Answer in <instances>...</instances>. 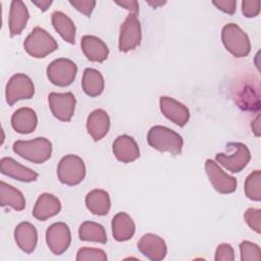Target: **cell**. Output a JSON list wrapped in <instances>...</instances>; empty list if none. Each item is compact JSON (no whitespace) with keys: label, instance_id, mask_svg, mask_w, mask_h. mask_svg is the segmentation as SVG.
Masks as SVG:
<instances>
[{"label":"cell","instance_id":"obj_12","mask_svg":"<svg viewBox=\"0 0 261 261\" xmlns=\"http://www.w3.org/2000/svg\"><path fill=\"white\" fill-rule=\"evenodd\" d=\"M46 242L54 255H62L71 243V233L65 222L52 223L46 230Z\"/></svg>","mask_w":261,"mask_h":261},{"label":"cell","instance_id":"obj_30","mask_svg":"<svg viewBox=\"0 0 261 261\" xmlns=\"http://www.w3.org/2000/svg\"><path fill=\"white\" fill-rule=\"evenodd\" d=\"M242 261H259L261 259L260 247L250 241H243L240 244Z\"/></svg>","mask_w":261,"mask_h":261},{"label":"cell","instance_id":"obj_22","mask_svg":"<svg viewBox=\"0 0 261 261\" xmlns=\"http://www.w3.org/2000/svg\"><path fill=\"white\" fill-rule=\"evenodd\" d=\"M38 124V116L32 108L21 107L11 116V125L13 129L22 135L33 133Z\"/></svg>","mask_w":261,"mask_h":261},{"label":"cell","instance_id":"obj_15","mask_svg":"<svg viewBox=\"0 0 261 261\" xmlns=\"http://www.w3.org/2000/svg\"><path fill=\"white\" fill-rule=\"evenodd\" d=\"M112 151L116 159L122 163H130L140 157L139 146L128 135L118 136L113 142Z\"/></svg>","mask_w":261,"mask_h":261},{"label":"cell","instance_id":"obj_14","mask_svg":"<svg viewBox=\"0 0 261 261\" xmlns=\"http://www.w3.org/2000/svg\"><path fill=\"white\" fill-rule=\"evenodd\" d=\"M138 250L152 261L163 260L167 254L165 241L154 233L144 234L138 242Z\"/></svg>","mask_w":261,"mask_h":261},{"label":"cell","instance_id":"obj_31","mask_svg":"<svg viewBox=\"0 0 261 261\" xmlns=\"http://www.w3.org/2000/svg\"><path fill=\"white\" fill-rule=\"evenodd\" d=\"M75 259H76V261H89V260L106 261L107 255L102 249L83 247V248L79 249Z\"/></svg>","mask_w":261,"mask_h":261},{"label":"cell","instance_id":"obj_4","mask_svg":"<svg viewBox=\"0 0 261 261\" xmlns=\"http://www.w3.org/2000/svg\"><path fill=\"white\" fill-rule=\"evenodd\" d=\"M221 40L225 49L234 57H245L251 51L248 35L237 23H227L222 28Z\"/></svg>","mask_w":261,"mask_h":261},{"label":"cell","instance_id":"obj_6","mask_svg":"<svg viewBox=\"0 0 261 261\" xmlns=\"http://www.w3.org/2000/svg\"><path fill=\"white\" fill-rule=\"evenodd\" d=\"M226 147L233 149L234 152L230 155L224 153H217L215 155L216 161L232 173L241 172L251 160L250 150L245 144L240 142L228 143Z\"/></svg>","mask_w":261,"mask_h":261},{"label":"cell","instance_id":"obj_27","mask_svg":"<svg viewBox=\"0 0 261 261\" xmlns=\"http://www.w3.org/2000/svg\"><path fill=\"white\" fill-rule=\"evenodd\" d=\"M82 88L90 97H97L104 90V77L102 73L95 68H86L83 73Z\"/></svg>","mask_w":261,"mask_h":261},{"label":"cell","instance_id":"obj_35","mask_svg":"<svg viewBox=\"0 0 261 261\" xmlns=\"http://www.w3.org/2000/svg\"><path fill=\"white\" fill-rule=\"evenodd\" d=\"M260 12V1H243L242 2V13L246 17H255Z\"/></svg>","mask_w":261,"mask_h":261},{"label":"cell","instance_id":"obj_21","mask_svg":"<svg viewBox=\"0 0 261 261\" xmlns=\"http://www.w3.org/2000/svg\"><path fill=\"white\" fill-rule=\"evenodd\" d=\"M81 47L90 61L103 62L107 59L109 49L107 45L98 37L86 35L82 38Z\"/></svg>","mask_w":261,"mask_h":261},{"label":"cell","instance_id":"obj_16","mask_svg":"<svg viewBox=\"0 0 261 261\" xmlns=\"http://www.w3.org/2000/svg\"><path fill=\"white\" fill-rule=\"evenodd\" d=\"M0 171L4 175L23 182L35 181L39 176L36 171L18 163L11 157H3L0 160Z\"/></svg>","mask_w":261,"mask_h":261},{"label":"cell","instance_id":"obj_9","mask_svg":"<svg viewBox=\"0 0 261 261\" xmlns=\"http://www.w3.org/2000/svg\"><path fill=\"white\" fill-rule=\"evenodd\" d=\"M142 41L141 23L135 14H128L120 25L118 49L120 52L135 50Z\"/></svg>","mask_w":261,"mask_h":261},{"label":"cell","instance_id":"obj_40","mask_svg":"<svg viewBox=\"0 0 261 261\" xmlns=\"http://www.w3.org/2000/svg\"><path fill=\"white\" fill-rule=\"evenodd\" d=\"M147 3H148L149 5H151L153 8H157L158 6L164 5L166 2H165V1H147Z\"/></svg>","mask_w":261,"mask_h":261},{"label":"cell","instance_id":"obj_23","mask_svg":"<svg viewBox=\"0 0 261 261\" xmlns=\"http://www.w3.org/2000/svg\"><path fill=\"white\" fill-rule=\"evenodd\" d=\"M112 236L117 242L130 240L136 231V225L132 217L126 212H118L111 221Z\"/></svg>","mask_w":261,"mask_h":261},{"label":"cell","instance_id":"obj_20","mask_svg":"<svg viewBox=\"0 0 261 261\" xmlns=\"http://www.w3.org/2000/svg\"><path fill=\"white\" fill-rule=\"evenodd\" d=\"M30 18L29 10L25 4L19 0H13L10 4L9 16H8V27L10 37L20 35L27 25Z\"/></svg>","mask_w":261,"mask_h":261},{"label":"cell","instance_id":"obj_18","mask_svg":"<svg viewBox=\"0 0 261 261\" xmlns=\"http://www.w3.org/2000/svg\"><path fill=\"white\" fill-rule=\"evenodd\" d=\"M87 130L94 141L102 140L109 132L110 118L107 112L103 109L92 111L87 118Z\"/></svg>","mask_w":261,"mask_h":261},{"label":"cell","instance_id":"obj_28","mask_svg":"<svg viewBox=\"0 0 261 261\" xmlns=\"http://www.w3.org/2000/svg\"><path fill=\"white\" fill-rule=\"evenodd\" d=\"M79 237L81 241L106 244L107 236L103 225L94 221H85L80 225Z\"/></svg>","mask_w":261,"mask_h":261},{"label":"cell","instance_id":"obj_39","mask_svg":"<svg viewBox=\"0 0 261 261\" xmlns=\"http://www.w3.org/2000/svg\"><path fill=\"white\" fill-rule=\"evenodd\" d=\"M252 129L256 136H260V115L259 114L252 121Z\"/></svg>","mask_w":261,"mask_h":261},{"label":"cell","instance_id":"obj_26","mask_svg":"<svg viewBox=\"0 0 261 261\" xmlns=\"http://www.w3.org/2000/svg\"><path fill=\"white\" fill-rule=\"evenodd\" d=\"M51 21L55 31L65 42L69 44L75 43V25L65 13L54 11L51 15Z\"/></svg>","mask_w":261,"mask_h":261},{"label":"cell","instance_id":"obj_38","mask_svg":"<svg viewBox=\"0 0 261 261\" xmlns=\"http://www.w3.org/2000/svg\"><path fill=\"white\" fill-rule=\"evenodd\" d=\"M32 3L35 4L38 8H40L42 11H46V10L51 6V4H52L53 2H52L51 0H41V1L33 0Z\"/></svg>","mask_w":261,"mask_h":261},{"label":"cell","instance_id":"obj_5","mask_svg":"<svg viewBox=\"0 0 261 261\" xmlns=\"http://www.w3.org/2000/svg\"><path fill=\"white\" fill-rule=\"evenodd\" d=\"M86 176V165L83 159L74 154L61 158L57 166V177L63 185L72 187L81 184Z\"/></svg>","mask_w":261,"mask_h":261},{"label":"cell","instance_id":"obj_2","mask_svg":"<svg viewBox=\"0 0 261 261\" xmlns=\"http://www.w3.org/2000/svg\"><path fill=\"white\" fill-rule=\"evenodd\" d=\"M13 152L33 163H44L52 154V143L44 137L29 141L18 140L13 144Z\"/></svg>","mask_w":261,"mask_h":261},{"label":"cell","instance_id":"obj_10","mask_svg":"<svg viewBox=\"0 0 261 261\" xmlns=\"http://www.w3.org/2000/svg\"><path fill=\"white\" fill-rule=\"evenodd\" d=\"M49 107L52 114L60 121H70L75 110V97L71 92L55 93L52 92L48 96Z\"/></svg>","mask_w":261,"mask_h":261},{"label":"cell","instance_id":"obj_13","mask_svg":"<svg viewBox=\"0 0 261 261\" xmlns=\"http://www.w3.org/2000/svg\"><path fill=\"white\" fill-rule=\"evenodd\" d=\"M159 105L162 114L176 125L182 127L188 123L190 119V110L182 103L171 97L161 96Z\"/></svg>","mask_w":261,"mask_h":261},{"label":"cell","instance_id":"obj_33","mask_svg":"<svg viewBox=\"0 0 261 261\" xmlns=\"http://www.w3.org/2000/svg\"><path fill=\"white\" fill-rule=\"evenodd\" d=\"M214 260L215 261H233L234 260L233 248L226 243L220 244L216 248Z\"/></svg>","mask_w":261,"mask_h":261},{"label":"cell","instance_id":"obj_7","mask_svg":"<svg viewBox=\"0 0 261 261\" xmlns=\"http://www.w3.org/2000/svg\"><path fill=\"white\" fill-rule=\"evenodd\" d=\"M47 77L57 87H67L75 79L77 72L76 64L67 58L53 60L47 67Z\"/></svg>","mask_w":261,"mask_h":261},{"label":"cell","instance_id":"obj_17","mask_svg":"<svg viewBox=\"0 0 261 261\" xmlns=\"http://www.w3.org/2000/svg\"><path fill=\"white\" fill-rule=\"evenodd\" d=\"M60 210V200L52 194L43 193L38 197L32 214L36 219L40 221H45L48 218L57 215Z\"/></svg>","mask_w":261,"mask_h":261},{"label":"cell","instance_id":"obj_34","mask_svg":"<svg viewBox=\"0 0 261 261\" xmlns=\"http://www.w3.org/2000/svg\"><path fill=\"white\" fill-rule=\"evenodd\" d=\"M69 3L80 12L85 14L86 16L90 17L95 5L96 1L95 0H69Z\"/></svg>","mask_w":261,"mask_h":261},{"label":"cell","instance_id":"obj_36","mask_svg":"<svg viewBox=\"0 0 261 261\" xmlns=\"http://www.w3.org/2000/svg\"><path fill=\"white\" fill-rule=\"evenodd\" d=\"M212 4L216 6L217 9L221 10L224 13L227 14H233L236 12V6L237 2L234 0H218V1H212Z\"/></svg>","mask_w":261,"mask_h":261},{"label":"cell","instance_id":"obj_3","mask_svg":"<svg viewBox=\"0 0 261 261\" xmlns=\"http://www.w3.org/2000/svg\"><path fill=\"white\" fill-rule=\"evenodd\" d=\"M25 52L35 58H44L58 48L55 39L44 29L36 27L23 42Z\"/></svg>","mask_w":261,"mask_h":261},{"label":"cell","instance_id":"obj_32","mask_svg":"<svg viewBox=\"0 0 261 261\" xmlns=\"http://www.w3.org/2000/svg\"><path fill=\"white\" fill-rule=\"evenodd\" d=\"M244 219L247 224L257 233L261 232V210L256 208H249L244 213Z\"/></svg>","mask_w":261,"mask_h":261},{"label":"cell","instance_id":"obj_25","mask_svg":"<svg viewBox=\"0 0 261 261\" xmlns=\"http://www.w3.org/2000/svg\"><path fill=\"white\" fill-rule=\"evenodd\" d=\"M0 205L10 206L16 211H21L25 207V199L22 193L11 185L0 181Z\"/></svg>","mask_w":261,"mask_h":261},{"label":"cell","instance_id":"obj_19","mask_svg":"<svg viewBox=\"0 0 261 261\" xmlns=\"http://www.w3.org/2000/svg\"><path fill=\"white\" fill-rule=\"evenodd\" d=\"M14 240L18 248L27 254L34 252L38 242V231L31 222L22 221L14 229Z\"/></svg>","mask_w":261,"mask_h":261},{"label":"cell","instance_id":"obj_8","mask_svg":"<svg viewBox=\"0 0 261 261\" xmlns=\"http://www.w3.org/2000/svg\"><path fill=\"white\" fill-rule=\"evenodd\" d=\"M35 95V86L30 76L24 73L13 74L5 89L6 102L12 106L19 100L31 99Z\"/></svg>","mask_w":261,"mask_h":261},{"label":"cell","instance_id":"obj_29","mask_svg":"<svg viewBox=\"0 0 261 261\" xmlns=\"http://www.w3.org/2000/svg\"><path fill=\"white\" fill-rule=\"evenodd\" d=\"M244 191L247 198L252 201L259 202L261 201V171L255 170L251 172L244 185Z\"/></svg>","mask_w":261,"mask_h":261},{"label":"cell","instance_id":"obj_24","mask_svg":"<svg viewBox=\"0 0 261 261\" xmlns=\"http://www.w3.org/2000/svg\"><path fill=\"white\" fill-rule=\"evenodd\" d=\"M85 202L90 212L99 216L107 215L111 207L109 194L101 189H95L89 192L86 196Z\"/></svg>","mask_w":261,"mask_h":261},{"label":"cell","instance_id":"obj_1","mask_svg":"<svg viewBox=\"0 0 261 261\" xmlns=\"http://www.w3.org/2000/svg\"><path fill=\"white\" fill-rule=\"evenodd\" d=\"M148 144L160 152H168L173 156L179 155L184 140L179 134L163 125L152 126L147 135Z\"/></svg>","mask_w":261,"mask_h":261},{"label":"cell","instance_id":"obj_11","mask_svg":"<svg viewBox=\"0 0 261 261\" xmlns=\"http://www.w3.org/2000/svg\"><path fill=\"white\" fill-rule=\"evenodd\" d=\"M205 171L212 187L220 194H231L236 191L238 181L234 176L225 173L212 159L205 162Z\"/></svg>","mask_w":261,"mask_h":261},{"label":"cell","instance_id":"obj_37","mask_svg":"<svg viewBox=\"0 0 261 261\" xmlns=\"http://www.w3.org/2000/svg\"><path fill=\"white\" fill-rule=\"evenodd\" d=\"M115 3L126 10L129 11L130 14L138 15L139 13V3L136 0H122V1H115Z\"/></svg>","mask_w":261,"mask_h":261}]
</instances>
